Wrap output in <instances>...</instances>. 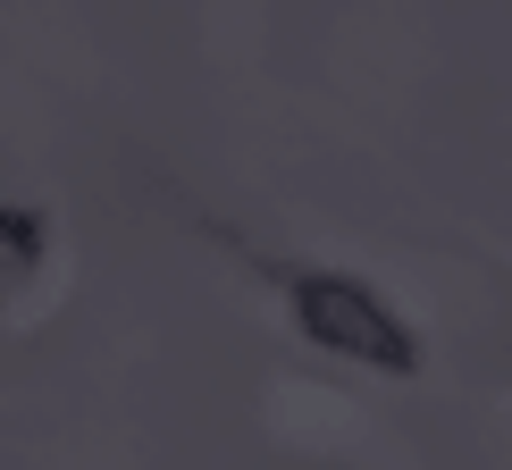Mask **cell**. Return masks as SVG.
I'll use <instances>...</instances> for the list:
<instances>
[{"instance_id":"obj_1","label":"cell","mask_w":512,"mask_h":470,"mask_svg":"<svg viewBox=\"0 0 512 470\" xmlns=\"http://www.w3.org/2000/svg\"><path fill=\"white\" fill-rule=\"evenodd\" d=\"M286 311L336 361H361V370H387V378L420 370V336L403 328V311L378 286L345 277V269H286Z\"/></svg>"},{"instance_id":"obj_2","label":"cell","mask_w":512,"mask_h":470,"mask_svg":"<svg viewBox=\"0 0 512 470\" xmlns=\"http://www.w3.org/2000/svg\"><path fill=\"white\" fill-rule=\"evenodd\" d=\"M34 261H42V219L34 210H0V303L34 277Z\"/></svg>"}]
</instances>
